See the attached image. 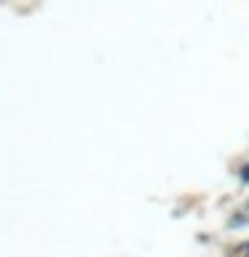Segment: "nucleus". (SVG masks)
Listing matches in <instances>:
<instances>
[]
</instances>
